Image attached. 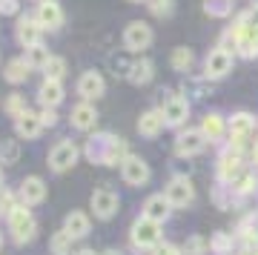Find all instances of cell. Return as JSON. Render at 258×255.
<instances>
[{
	"instance_id": "obj_1",
	"label": "cell",
	"mask_w": 258,
	"mask_h": 255,
	"mask_svg": "<svg viewBox=\"0 0 258 255\" xmlns=\"http://www.w3.org/2000/svg\"><path fill=\"white\" fill-rule=\"evenodd\" d=\"M83 155L98 166H120L129 158V146L123 138L112 135V132H101V135H95L86 141Z\"/></svg>"
},
{
	"instance_id": "obj_2",
	"label": "cell",
	"mask_w": 258,
	"mask_h": 255,
	"mask_svg": "<svg viewBox=\"0 0 258 255\" xmlns=\"http://www.w3.org/2000/svg\"><path fill=\"white\" fill-rule=\"evenodd\" d=\"M6 224H9L12 241H15L18 246H26V244H32V241H35L37 221H35V215H32V210H29L26 204H18V207L6 215Z\"/></svg>"
},
{
	"instance_id": "obj_3",
	"label": "cell",
	"mask_w": 258,
	"mask_h": 255,
	"mask_svg": "<svg viewBox=\"0 0 258 255\" xmlns=\"http://www.w3.org/2000/svg\"><path fill=\"white\" fill-rule=\"evenodd\" d=\"M161 227H164V224L138 215V218L132 221V227H129V244H132V249H135V252H152V249L161 244V235H164Z\"/></svg>"
},
{
	"instance_id": "obj_4",
	"label": "cell",
	"mask_w": 258,
	"mask_h": 255,
	"mask_svg": "<svg viewBox=\"0 0 258 255\" xmlns=\"http://www.w3.org/2000/svg\"><path fill=\"white\" fill-rule=\"evenodd\" d=\"M89 210L98 221H112L120 210V198L118 192L109 189V186H98V189L89 195Z\"/></svg>"
},
{
	"instance_id": "obj_5",
	"label": "cell",
	"mask_w": 258,
	"mask_h": 255,
	"mask_svg": "<svg viewBox=\"0 0 258 255\" xmlns=\"http://www.w3.org/2000/svg\"><path fill=\"white\" fill-rule=\"evenodd\" d=\"M78 158H81L78 144L69 141V138H63V141H57V144L49 149V169L57 172V175H63V172H69V169L78 164Z\"/></svg>"
},
{
	"instance_id": "obj_6",
	"label": "cell",
	"mask_w": 258,
	"mask_h": 255,
	"mask_svg": "<svg viewBox=\"0 0 258 255\" xmlns=\"http://www.w3.org/2000/svg\"><path fill=\"white\" fill-rule=\"evenodd\" d=\"M164 195L172 204V210H186V207H192V201H195V186L186 175H175L164 186Z\"/></svg>"
},
{
	"instance_id": "obj_7",
	"label": "cell",
	"mask_w": 258,
	"mask_h": 255,
	"mask_svg": "<svg viewBox=\"0 0 258 255\" xmlns=\"http://www.w3.org/2000/svg\"><path fill=\"white\" fill-rule=\"evenodd\" d=\"M232 69V52L227 49V46H215V49H210V55H207V60H204V78L207 81H221V78H227Z\"/></svg>"
},
{
	"instance_id": "obj_8",
	"label": "cell",
	"mask_w": 258,
	"mask_h": 255,
	"mask_svg": "<svg viewBox=\"0 0 258 255\" xmlns=\"http://www.w3.org/2000/svg\"><path fill=\"white\" fill-rule=\"evenodd\" d=\"M152 37H155L152 35V26L144 23V20H132L123 29V46H126V52H144V49H149Z\"/></svg>"
},
{
	"instance_id": "obj_9",
	"label": "cell",
	"mask_w": 258,
	"mask_h": 255,
	"mask_svg": "<svg viewBox=\"0 0 258 255\" xmlns=\"http://www.w3.org/2000/svg\"><path fill=\"white\" fill-rule=\"evenodd\" d=\"M120 178H123L126 186H147L149 178H152V169H149V164L144 158L129 155L126 161L120 164Z\"/></svg>"
},
{
	"instance_id": "obj_10",
	"label": "cell",
	"mask_w": 258,
	"mask_h": 255,
	"mask_svg": "<svg viewBox=\"0 0 258 255\" xmlns=\"http://www.w3.org/2000/svg\"><path fill=\"white\" fill-rule=\"evenodd\" d=\"M204 146H207V138L201 135V129H181L172 149L178 158H195L204 152Z\"/></svg>"
},
{
	"instance_id": "obj_11",
	"label": "cell",
	"mask_w": 258,
	"mask_h": 255,
	"mask_svg": "<svg viewBox=\"0 0 258 255\" xmlns=\"http://www.w3.org/2000/svg\"><path fill=\"white\" fill-rule=\"evenodd\" d=\"M244 172V164H241V152H235V149H224L221 155H218V164H215V175H218V181L227 183L230 186L238 175Z\"/></svg>"
},
{
	"instance_id": "obj_12",
	"label": "cell",
	"mask_w": 258,
	"mask_h": 255,
	"mask_svg": "<svg viewBox=\"0 0 258 255\" xmlns=\"http://www.w3.org/2000/svg\"><path fill=\"white\" fill-rule=\"evenodd\" d=\"M46 181L40 178V175H26L23 181H20V189H18V198L20 204H26V207H37V204H43L46 201Z\"/></svg>"
},
{
	"instance_id": "obj_13",
	"label": "cell",
	"mask_w": 258,
	"mask_h": 255,
	"mask_svg": "<svg viewBox=\"0 0 258 255\" xmlns=\"http://www.w3.org/2000/svg\"><path fill=\"white\" fill-rule=\"evenodd\" d=\"M161 112H164L166 126L181 129L186 123V118H189V103H186V98H181V95H169V98L164 100Z\"/></svg>"
},
{
	"instance_id": "obj_14",
	"label": "cell",
	"mask_w": 258,
	"mask_h": 255,
	"mask_svg": "<svg viewBox=\"0 0 258 255\" xmlns=\"http://www.w3.org/2000/svg\"><path fill=\"white\" fill-rule=\"evenodd\" d=\"M35 18L43 26V32H57L63 26V9H60L57 0H40L35 9Z\"/></svg>"
},
{
	"instance_id": "obj_15",
	"label": "cell",
	"mask_w": 258,
	"mask_h": 255,
	"mask_svg": "<svg viewBox=\"0 0 258 255\" xmlns=\"http://www.w3.org/2000/svg\"><path fill=\"white\" fill-rule=\"evenodd\" d=\"M78 95H81L83 100H98V98H103V92H106V81H103V75L101 72H95V69H86V72L78 78Z\"/></svg>"
},
{
	"instance_id": "obj_16",
	"label": "cell",
	"mask_w": 258,
	"mask_h": 255,
	"mask_svg": "<svg viewBox=\"0 0 258 255\" xmlns=\"http://www.w3.org/2000/svg\"><path fill=\"white\" fill-rule=\"evenodd\" d=\"M15 37H18L20 46H37L40 43V37H43V26L37 23V18L32 15H20L18 18V26H15Z\"/></svg>"
},
{
	"instance_id": "obj_17",
	"label": "cell",
	"mask_w": 258,
	"mask_h": 255,
	"mask_svg": "<svg viewBox=\"0 0 258 255\" xmlns=\"http://www.w3.org/2000/svg\"><path fill=\"white\" fill-rule=\"evenodd\" d=\"M169 212H172V204L166 201L164 192H155V195H149L147 201H144V207H141V215L149 221H158V224H164L166 218H169Z\"/></svg>"
},
{
	"instance_id": "obj_18",
	"label": "cell",
	"mask_w": 258,
	"mask_h": 255,
	"mask_svg": "<svg viewBox=\"0 0 258 255\" xmlns=\"http://www.w3.org/2000/svg\"><path fill=\"white\" fill-rule=\"evenodd\" d=\"M69 123H72V129H78V132H89V129L98 126V109H95L89 100H81L72 109V115H69Z\"/></svg>"
},
{
	"instance_id": "obj_19",
	"label": "cell",
	"mask_w": 258,
	"mask_h": 255,
	"mask_svg": "<svg viewBox=\"0 0 258 255\" xmlns=\"http://www.w3.org/2000/svg\"><path fill=\"white\" fill-rule=\"evenodd\" d=\"M15 129H18L20 141H35V138H40V132L46 126H43V120H40V112L26 109L18 120H15Z\"/></svg>"
},
{
	"instance_id": "obj_20",
	"label": "cell",
	"mask_w": 258,
	"mask_h": 255,
	"mask_svg": "<svg viewBox=\"0 0 258 255\" xmlns=\"http://www.w3.org/2000/svg\"><path fill=\"white\" fill-rule=\"evenodd\" d=\"M227 132H230V126H227V120L218 112H210V115L201 118V135L207 138V144H221V138Z\"/></svg>"
},
{
	"instance_id": "obj_21",
	"label": "cell",
	"mask_w": 258,
	"mask_h": 255,
	"mask_svg": "<svg viewBox=\"0 0 258 255\" xmlns=\"http://www.w3.org/2000/svg\"><path fill=\"white\" fill-rule=\"evenodd\" d=\"M63 229L75 238V241H78V238H86L89 232H92V218H89L83 210H72V212H66Z\"/></svg>"
},
{
	"instance_id": "obj_22",
	"label": "cell",
	"mask_w": 258,
	"mask_h": 255,
	"mask_svg": "<svg viewBox=\"0 0 258 255\" xmlns=\"http://www.w3.org/2000/svg\"><path fill=\"white\" fill-rule=\"evenodd\" d=\"M155 78V63L149 57H141V60H132L126 69V81L132 86H147L149 81Z\"/></svg>"
},
{
	"instance_id": "obj_23",
	"label": "cell",
	"mask_w": 258,
	"mask_h": 255,
	"mask_svg": "<svg viewBox=\"0 0 258 255\" xmlns=\"http://www.w3.org/2000/svg\"><path fill=\"white\" fill-rule=\"evenodd\" d=\"M164 126H166V120H164V112L161 109H147L138 118V132L144 138H158L164 132Z\"/></svg>"
},
{
	"instance_id": "obj_24",
	"label": "cell",
	"mask_w": 258,
	"mask_h": 255,
	"mask_svg": "<svg viewBox=\"0 0 258 255\" xmlns=\"http://www.w3.org/2000/svg\"><path fill=\"white\" fill-rule=\"evenodd\" d=\"M37 100H40V106H49V109H55L57 103L63 100V83L43 78L40 89H37Z\"/></svg>"
},
{
	"instance_id": "obj_25",
	"label": "cell",
	"mask_w": 258,
	"mask_h": 255,
	"mask_svg": "<svg viewBox=\"0 0 258 255\" xmlns=\"http://www.w3.org/2000/svg\"><path fill=\"white\" fill-rule=\"evenodd\" d=\"M29 72H32V66L26 63V57H12L9 63H6V69H3V78L18 86V83L29 81Z\"/></svg>"
},
{
	"instance_id": "obj_26",
	"label": "cell",
	"mask_w": 258,
	"mask_h": 255,
	"mask_svg": "<svg viewBox=\"0 0 258 255\" xmlns=\"http://www.w3.org/2000/svg\"><path fill=\"white\" fill-rule=\"evenodd\" d=\"M230 189L235 198H247V195H252V192L258 189V175L255 172H241L235 181L230 183Z\"/></svg>"
},
{
	"instance_id": "obj_27",
	"label": "cell",
	"mask_w": 258,
	"mask_h": 255,
	"mask_svg": "<svg viewBox=\"0 0 258 255\" xmlns=\"http://www.w3.org/2000/svg\"><path fill=\"white\" fill-rule=\"evenodd\" d=\"M20 152H23L20 138H6V141H0V164H3V166L18 164V161H20Z\"/></svg>"
},
{
	"instance_id": "obj_28",
	"label": "cell",
	"mask_w": 258,
	"mask_h": 255,
	"mask_svg": "<svg viewBox=\"0 0 258 255\" xmlns=\"http://www.w3.org/2000/svg\"><path fill=\"white\" fill-rule=\"evenodd\" d=\"M169 63H172V69L175 72H189L195 63V55L189 46H178V49H172V57H169Z\"/></svg>"
},
{
	"instance_id": "obj_29",
	"label": "cell",
	"mask_w": 258,
	"mask_h": 255,
	"mask_svg": "<svg viewBox=\"0 0 258 255\" xmlns=\"http://www.w3.org/2000/svg\"><path fill=\"white\" fill-rule=\"evenodd\" d=\"M72 244H75V238L69 235L63 227L49 238V249H52V255H72Z\"/></svg>"
},
{
	"instance_id": "obj_30",
	"label": "cell",
	"mask_w": 258,
	"mask_h": 255,
	"mask_svg": "<svg viewBox=\"0 0 258 255\" xmlns=\"http://www.w3.org/2000/svg\"><path fill=\"white\" fill-rule=\"evenodd\" d=\"M232 246H235V235L232 232H215L210 238V252L212 255H232Z\"/></svg>"
},
{
	"instance_id": "obj_31",
	"label": "cell",
	"mask_w": 258,
	"mask_h": 255,
	"mask_svg": "<svg viewBox=\"0 0 258 255\" xmlns=\"http://www.w3.org/2000/svg\"><path fill=\"white\" fill-rule=\"evenodd\" d=\"M26 63L32 66V69H40V72H43V66L49 63V60H52V55H49V49L43 43H37V46H29L26 49Z\"/></svg>"
},
{
	"instance_id": "obj_32",
	"label": "cell",
	"mask_w": 258,
	"mask_h": 255,
	"mask_svg": "<svg viewBox=\"0 0 258 255\" xmlns=\"http://www.w3.org/2000/svg\"><path fill=\"white\" fill-rule=\"evenodd\" d=\"M204 12H207L210 18H230L232 0H204Z\"/></svg>"
},
{
	"instance_id": "obj_33",
	"label": "cell",
	"mask_w": 258,
	"mask_h": 255,
	"mask_svg": "<svg viewBox=\"0 0 258 255\" xmlns=\"http://www.w3.org/2000/svg\"><path fill=\"white\" fill-rule=\"evenodd\" d=\"M43 75H46L49 81H63V75H66V60H63V57H57V55H52V60L43 66Z\"/></svg>"
},
{
	"instance_id": "obj_34",
	"label": "cell",
	"mask_w": 258,
	"mask_h": 255,
	"mask_svg": "<svg viewBox=\"0 0 258 255\" xmlns=\"http://www.w3.org/2000/svg\"><path fill=\"white\" fill-rule=\"evenodd\" d=\"M3 109H6V115H9V118L18 120L20 115L26 112V100H23V95H18V92H15V95H9V100L3 103Z\"/></svg>"
},
{
	"instance_id": "obj_35",
	"label": "cell",
	"mask_w": 258,
	"mask_h": 255,
	"mask_svg": "<svg viewBox=\"0 0 258 255\" xmlns=\"http://www.w3.org/2000/svg\"><path fill=\"white\" fill-rule=\"evenodd\" d=\"M181 249H184V255H207L210 241H204L201 235H189V238H186V244L181 246Z\"/></svg>"
},
{
	"instance_id": "obj_36",
	"label": "cell",
	"mask_w": 258,
	"mask_h": 255,
	"mask_svg": "<svg viewBox=\"0 0 258 255\" xmlns=\"http://www.w3.org/2000/svg\"><path fill=\"white\" fill-rule=\"evenodd\" d=\"M147 6L155 18H169V15L175 12V3H172V0H147Z\"/></svg>"
},
{
	"instance_id": "obj_37",
	"label": "cell",
	"mask_w": 258,
	"mask_h": 255,
	"mask_svg": "<svg viewBox=\"0 0 258 255\" xmlns=\"http://www.w3.org/2000/svg\"><path fill=\"white\" fill-rule=\"evenodd\" d=\"M152 255H184V249H178V246L169 244V241H161V244L152 249Z\"/></svg>"
},
{
	"instance_id": "obj_38",
	"label": "cell",
	"mask_w": 258,
	"mask_h": 255,
	"mask_svg": "<svg viewBox=\"0 0 258 255\" xmlns=\"http://www.w3.org/2000/svg\"><path fill=\"white\" fill-rule=\"evenodd\" d=\"M20 3L18 0H0V15H18Z\"/></svg>"
},
{
	"instance_id": "obj_39",
	"label": "cell",
	"mask_w": 258,
	"mask_h": 255,
	"mask_svg": "<svg viewBox=\"0 0 258 255\" xmlns=\"http://www.w3.org/2000/svg\"><path fill=\"white\" fill-rule=\"evenodd\" d=\"M40 120H43V126H55V123H57L55 109H49V106H43V112H40Z\"/></svg>"
},
{
	"instance_id": "obj_40",
	"label": "cell",
	"mask_w": 258,
	"mask_h": 255,
	"mask_svg": "<svg viewBox=\"0 0 258 255\" xmlns=\"http://www.w3.org/2000/svg\"><path fill=\"white\" fill-rule=\"evenodd\" d=\"M247 20H249V26H258V3H252V9L247 12Z\"/></svg>"
},
{
	"instance_id": "obj_41",
	"label": "cell",
	"mask_w": 258,
	"mask_h": 255,
	"mask_svg": "<svg viewBox=\"0 0 258 255\" xmlns=\"http://www.w3.org/2000/svg\"><path fill=\"white\" fill-rule=\"evenodd\" d=\"M72 255H98L95 249H89V246H83V249H78V252H72Z\"/></svg>"
},
{
	"instance_id": "obj_42",
	"label": "cell",
	"mask_w": 258,
	"mask_h": 255,
	"mask_svg": "<svg viewBox=\"0 0 258 255\" xmlns=\"http://www.w3.org/2000/svg\"><path fill=\"white\" fill-rule=\"evenodd\" d=\"M252 164H255V169H258V146L252 149Z\"/></svg>"
},
{
	"instance_id": "obj_43",
	"label": "cell",
	"mask_w": 258,
	"mask_h": 255,
	"mask_svg": "<svg viewBox=\"0 0 258 255\" xmlns=\"http://www.w3.org/2000/svg\"><path fill=\"white\" fill-rule=\"evenodd\" d=\"M101 255H123L120 249H106V252H101Z\"/></svg>"
},
{
	"instance_id": "obj_44",
	"label": "cell",
	"mask_w": 258,
	"mask_h": 255,
	"mask_svg": "<svg viewBox=\"0 0 258 255\" xmlns=\"http://www.w3.org/2000/svg\"><path fill=\"white\" fill-rule=\"evenodd\" d=\"M0 189H3V166H0Z\"/></svg>"
},
{
	"instance_id": "obj_45",
	"label": "cell",
	"mask_w": 258,
	"mask_h": 255,
	"mask_svg": "<svg viewBox=\"0 0 258 255\" xmlns=\"http://www.w3.org/2000/svg\"><path fill=\"white\" fill-rule=\"evenodd\" d=\"M129 3H147V0H129Z\"/></svg>"
},
{
	"instance_id": "obj_46",
	"label": "cell",
	"mask_w": 258,
	"mask_h": 255,
	"mask_svg": "<svg viewBox=\"0 0 258 255\" xmlns=\"http://www.w3.org/2000/svg\"><path fill=\"white\" fill-rule=\"evenodd\" d=\"M0 246H3V235H0Z\"/></svg>"
},
{
	"instance_id": "obj_47",
	"label": "cell",
	"mask_w": 258,
	"mask_h": 255,
	"mask_svg": "<svg viewBox=\"0 0 258 255\" xmlns=\"http://www.w3.org/2000/svg\"><path fill=\"white\" fill-rule=\"evenodd\" d=\"M0 215H3V212H0Z\"/></svg>"
}]
</instances>
